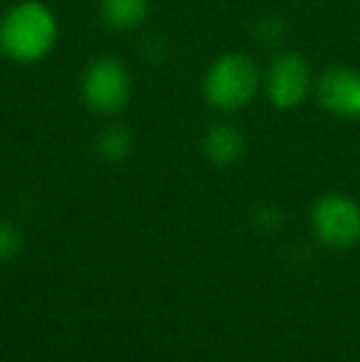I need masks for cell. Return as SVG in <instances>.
<instances>
[{
    "label": "cell",
    "instance_id": "9",
    "mask_svg": "<svg viewBox=\"0 0 360 362\" xmlns=\"http://www.w3.org/2000/svg\"><path fill=\"white\" fill-rule=\"evenodd\" d=\"M134 146L136 139L131 134V129L124 124H116V121L106 126V129H101L99 136H96V153L109 163L126 160L134 153Z\"/></svg>",
    "mask_w": 360,
    "mask_h": 362
},
{
    "label": "cell",
    "instance_id": "6",
    "mask_svg": "<svg viewBox=\"0 0 360 362\" xmlns=\"http://www.w3.org/2000/svg\"><path fill=\"white\" fill-rule=\"evenodd\" d=\"M313 96L326 114L343 121H360V72L333 64L313 81Z\"/></svg>",
    "mask_w": 360,
    "mask_h": 362
},
{
    "label": "cell",
    "instance_id": "3",
    "mask_svg": "<svg viewBox=\"0 0 360 362\" xmlns=\"http://www.w3.org/2000/svg\"><path fill=\"white\" fill-rule=\"evenodd\" d=\"M79 96L84 106L99 116H119L134 96V76L116 54H99L89 59L79 76Z\"/></svg>",
    "mask_w": 360,
    "mask_h": 362
},
{
    "label": "cell",
    "instance_id": "10",
    "mask_svg": "<svg viewBox=\"0 0 360 362\" xmlns=\"http://www.w3.org/2000/svg\"><path fill=\"white\" fill-rule=\"evenodd\" d=\"M20 244H23V239H20L18 227L8 219H0V262L13 259L20 252Z\"/></svg>",
    "mask_w": 360,
    "mask_h": 362
},
{
    "label": "cell",
    "instance_id": "5",
    "mask_svg": "<svg viewBox=\"0 0 360 362\" xmlns=\"http://www.w3.org/2000/svg\"><path fill=\"white\" fill-rule=\"evenodd\" d=\"M311 232L326 249L346 252L360 244V205L341 192H326L311 205Z\"/></svg>",
    "mask_w": 360,
    "mask_h": 362
},
{
    "label": "cell",
    "instance_id": "1",
    "mask_svg": "<svg viewBox=\"0 0 360 362\" xmlns=\"http://www.w3.org/2000/svg\"><path fill=\"white\" fill-rule=\"evenodd\" d=\"M59 40V20L42 0H20L0 15V54L15 64H37Z\"/></svg>",
    "mask_w": 360,
    "mask_h": 362
},
{
    "label": "cell",
    "instance_id": "8",
    "mask_svg": "<svg viewBox=\"0 0 360 362\" xmlns=\"http://www.w3.org/2000/svg\"><path fill=\"white\" fill-rule=\"evenodd\" d=\"M151 0H99V15L114 33H134L149 20Z\"/></svg>",
    "mask_w": 360,
    "mask_h": 362
},
{
    "label": "cell",
    "instance_id": "7",
    "mask_svg": "<svg viewBox=\"0 0 360 362\" xmlns=\"http://www.w3.org/2000/svg\"><path fill=\"white\" fill-rule=\"evenodd\" d=\"M245 151L247 139L242 134V129L235 124H227V121L212 124L202 136V153L217 168L237 165L242 160V156H245Z\"/></svg>",
    "mask_w": 360,
    "mask_h": 362
},
{
    "label": "cell",
    "instance_id": "2",
    "mask_svg": "<svg viewBox=\"0 0 360 362\" xmlns=\"http://www.w3.org/2000/svg\"><path fill=\"white\" fill-rule=\"evenodd\" d=\"M202 99L220 114L247 109L262 91V69L247 52H225L207 64L200 81Z\"/></svg>",
    "mask_w": 360,
    "mask_h": 362
},
{
    "label": "cell",
    "instance_id": "4",
    "mask_svg": "<svg viewBox=\"0 0 360 362\" xmlns=\"http://www.w3.org/2000/svg\"><path fill=\"white\" fill-rule=\"evenodd\" d=\"M316 76L311 72V64L301 52L284 49L274 54L262 72V91L267 101L279 111H294L308 99L313 91Z\"/></svg>",
    "mask_w": 360,
    "mask_h": 362
}]
</instances>
